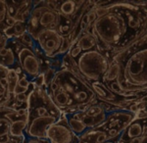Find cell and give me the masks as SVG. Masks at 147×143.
<instances>
[{"label": "cell", "instance_id": "obj_1", "mask_svg": "<svg viewBox=\"0 0 147 143\" xmlns=\"http://www.w3.org/2000/svg\"><path fill=\"white\" fill-rule=\"evenodd\" d=\"M105 15L97 18L88 28L97 47L109 60L121 50L147 34V13L129 2H104Z\"/></svg>", "mask_w": 147, "mask_h": 143}, {"label": "cell", "instance_id": "obj_2", "mask_svg": "<svg viewBox=\"0 0 147 143\" xmlns=\"http://www.w3.org/2000/svg\"><path fill=\"white\" fill-rule=\"evenodd\" d=\"M110 61L119 67L116 82L124 93H147V34L116 53Z\"/></svg>", "mask_w": 147, "mask_h": 143}, {"label": "cell", "instance_id": "obj_3", "mask_svg": "<svg viewBox=\"0 0 147 143\" xmlns=\"http://www.w3.org/2000/svg\"><path fill=\"white\" fill-rule=\"evenodd\" d=\"M47 92L65 115L76 113L80 105L98 102L88 83L67 69H61L54 74Z\"/></svg>", "mask_w": 147, "mask_h": 143}, {"label": "cell", "instance_id": "obj_4", "mask_svg": "<svg viewBox=\"0 0 147 143\" xmlns=\"http://www.w3.org/2000/svg\"><path fill=\"white\" fill-rule=\"evenodd\" d=\"M28 125L26 137L45 139L47 128L58 123L64 113L53 102L46 87L35 86L28 98Z\"/></svg>", "mask_w": 147, "mask_h": 143}, {"label": "cell", "instance_id": "obj_5", "mask_svg": "<svg viewBox=\"0 0 147 143\" xmlns=\"http://www.w3.org/2000/svg\"><path fill=\"white\" fill-rule=\"evenodd\" d=\"M80 77L88 82H103L110 67V60L102 51L96 48L84 52L76 60Z\"/></svg>", "mask_w": 147, "mask_h": 143}, {"label": "cell", "instance_id": "obj_6", "mask_svg": "<svg viewBox=\"0 0 147 143\" xmlns=\"http://www.w3.org/2000/svg\"><path fill=\"white\" fill-rule=\"evenodd\" d=\"M61 15L58 11L50 9L45 1H34V8L27 22V32L34 39L45 30H57Z\"/></svg>", "mask_w": 147, "mask_h": 143}, {"label": "cell", "instance_id": "obj_7", "mask_svg": "<svg viewBox=\"0 0 147 143\" xmlns=\"http://www.w3.org/2000/svg\"><path fill=\"white\" fill-rule=\"evenodd\" d=\"M17 56L18 64L21 70L32 82H34L41 74H43L40 59L30 47L19 43L16 40H9Z\"/></svg>", "mask_w": 147, "mask_h": 143}, {"label": "cell", "instance_id": "obj_8", "mask_svg": "<svg viewBox=\"0 0 147 143\" xmlns=\"http://www.w3.org/2000/svg\"><path fill=\"white\" fill-rule=\"evenodd\" d=\"M136 118V114L129 111L125 107H116L114 110L109 112L106 121L100 127L108 133L110 139H113L120 136Z\"/></svg>", "mask_w": 147, "mask_h": 143}, {"label": "cell", "instance_id": "obj_9", "mask_svg": "<svg viewBox=\"0 0 147 143\" xmlns=\"http://www.w3.org/2000/svg\"><path fill=\"white\" fill-rule=\"evenodd\" d=\"M98 101L114 107H127L140 98V95H121L113 92L103 82H88Z\"/></svg>", "mask_w": 147, "mask_h": 143}, {"label": "cell", "instance_id": "obj_10", "mask_svg": "<svg viewBox=\"0 0 147 143\" xmlns=\"http://www.w3.org/2000/svg\"><path fill=\"white\" fill-rule=\"evenodd\" d=\"M64 40V36L56 30H45L40 32L34 41L47 59L58 57Z\"/></svg>", "mask_w": 147, "mask_h": 143}, {"label": "cell", "instance_id": "obj_11", "mask_svg": "<svg viewBox=\"0 0 147 143\" xmlns=\"http://www.w3.org/2000/svg\"><path fill=\"white\" fill-rule=\"evenodd\" d=\"M45 139L50 143H77L78 136H76L69 127L67 119L64 114L58 123L47 128Z\"/></svg>", "mask_w": 147, "mask_h": 143}, {"label": "cell", "instance_id": "obj_12", "mask_svg": "<svg viewBox=\"0 0 147 143\" xmlns=\"http://www.w3.org/2000/svg\"><path fill=\"white\" fill-rule=\"evenodd\" d=\"M147 135V116L136 117L120 135L119 141L130 143L136 138H143Z\"/></svg>", "mask_w": 147, "mask_h": 143}, {"label": "cell", "instance_id": "obj_13", "mask_svg": "<svg viewBox=\"0 0 147 143\" xmlns=\"http://www.w3.org/2000/svg\"><path fill=\"white\" fill-rule=\"evenodd\" d=\"M6 3L8 7V16L13 18L16 22L27 24L34 8V1H6Z\"/></svg>", "mask_w": 147, "mask_h": 143}, {"label": "cell", "instance_id": "obj_14", "mask_svg": "<svg viewBox=\"0 0 147 143\" xmlns=\"http://www.w3.org/2000/svg\"><path fill=\"white\" fill-rule=\"evenodd\" d=\"M110 140L108 133L101 127L86 130L78 137L77 143H104Z\"/></svg>", "mask_w": 147, "mask_h": 143}, {"label": "cell", "instance_id": "obj_15", "mask_svg": "<svg viewBox=\"0 0 147 143\" xmlns=\"http://www.w3.org/2000/svg\"><path fill=\"white\" fill-rule=\"evenodd\" d=\"M0 65L8 70H16L18 73H22L20 66L18 64L17 56L14 51V48L12 47L10 41L8 42L7 46L0 51Z\"/></svg>", "mask_w": 147, "mask_h": 143}, {"label": "cell", "instance_id": "obj_16", "mask_svg": "<svg viewBox=\"0 0 147 143\" xmlns=\"http://www.w3.org/2000/svg\"><path fill=\"white\" fill-rule=\"evenodd\" d=\"M10 98L8 84V69L0 65V108L8 106Z\"/></svg>", "mask_w": 147, "mask_h": 143}, {"label": "cell", "instance_id": "obj_17", "mask_svg": "<svg viewBox=\"0 0 147 143\" xmlns=\"http://www.w3.org/2000/svg\"><path fill=\"white\" fill-rule=\"evenodd\" d=\"M74 44L80 47V49L82 50V54L84 52H87L89 50H92L97 47L95 37L93 36V34L89 30H85V32H82L78 37V39L74 42Z\"/></svg>", "mask_w": 147, "mask_h": 143}, {"label": "cell", "instance_id": "obj_18", "mask_svg": "<svg viewBox=\"0 0 147 143\" xmlns=\"http://www.w3.org/2000/svg\"><path fill=\"white\" fill-rule=\"evenodd\" d=\"M19 78H20V73H18L16 70H12V69L8 70V84H9L10 97H12V95H13V93H14V90H15V88L18 84Z\"/></svg>", "mask_w": 147, "mask_h": 143}, {"label": "cell", "instance_id": "obj_19", "mask_svg": "<svg viewBox=\"0 0 147 143\" xmlns=\"http://www.w3.org/2000/svg\"><path fill=\"white\" fill-rule=\"evenodd\" d=\"M16 41H18L19 43L25 45V46H28V47H30V48L34 49L35 47V45H36V43H35L34 39L32 38V36H30V34H28V32H25L24 34L22 35V36H20L19 38L15 39Z\"/></svg>", "mask_w": 147, "mask_h": 143}, {"label": "cell", "instance_id": "obj_20", "mask_svg": "<svg viewBox=\"0 0 147 143\" xmlns=\"http://www.w3.org/2000/svg\"><path fill=\"white\" fill-rule=\"evenodd\" d=\"M7 16H8V7L7 3L4 0H0V30H3L4 22H5Z\"/></svg>", "mask_w": 147, "mask_h": 143}, {"label": "cell", "instance_id": "obj_21", "mask_svg": "<svg viewBox=\"0 0 147 143\" xmlns=\"http://www.w3.org/2000/svg\"><path fill=\"white\" fill-rule=\"evenodd\" d=\"M23 143H50L47 139H40V138H28L26 137L24 138Z\"/></svg>", "mask_w": 147, "mask_h": 143}, {"label": "cell", "instance_id": "obj_22", "mask_svg": "<svg viewBox=\"0 0 147 143\" xmlns=\"http://www.w3.org/2000/svg\"><path fill=\"white\" fill-rule=\"evenodd\" d=\"M9 42V39L4 35V33L0 30V51L3 48H5Z\"/></svg>", "mask_w": 147, "mask_h": 143}, {"label": "cell", "instance_id": "obj_23", "mask_svg": "<svg viewBox=\"0 0 147 143\" xmlns=\"http://www.w3.org/2000/svg\"><path fill=\"white\" fill-rule=\"evenodd\" d=\"M119 139H120V136H118V137L113 138V139L107 140V141L104 142V143H118V142H119Z\"/></svg>", "mask_w": 147, "mask_h": 143}, {"label": "cell", "instance_id": "obj_24", "mask_svg": "<svg viewBox=\"0 0 147 143\" xmlns=\"http://www.w3.org/2000/svg\"><path fill=\"white\" fill-rule=\"evenodd\" d=\"M24 138H25V136H24L23 138H16V139L14 140V142H13V143H23Z\"/></svg>", "mask_w": 147, "mask_h": 143}, {"label": "cell", "instance_id": "obj_25", "mask_svg": "<svg viewBox=\"0 0 147 143\" xmlns=\"http://www.w3.org/2000/svg\"><path fill=\"white\" fill-rule=\"evenodd\" d=\"M142 142V138H136V139H134L130 143H141Z\"/></svg>", "mask_w": 147, "mask_h": 143}, {"label": "cell", "instance_id": "obj_26", "mask_svg": "<svg viewBox=\"0 0 147 143\" xmlns=\"http://www.w3.org/2000/svg\"><path fill=\"white\" fill-rule=\"evenodd\" d=\"M118 143H122V142H121V141H119V142H118Z\"/></svg>", "mask_w": 147, "mask_h": 143}, {"label": "cell", "instance_id": "obj_27", "mask_svg": "<svg viewBox=\"0 0 147 143\" xmlns=\"http://www.w3.org/2000/svg\"><path fill=\"white\" fill-rule=\"evenodd\" d=\"M23 142H24V141H23Z\"/></svg>", "mask_w": 147, "mask_h": 143}]
</instances>
